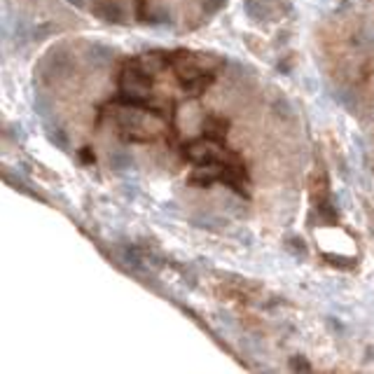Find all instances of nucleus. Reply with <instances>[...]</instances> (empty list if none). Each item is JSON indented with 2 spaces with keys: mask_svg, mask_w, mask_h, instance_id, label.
Masks as SVG:
<instances>
[{
  "mask_svg": "<svg viewBox=\"0 0 374 374\" xmlns=\"http://www.w3.org/2000/svg\"><path fill=\"white\" fill-rule=\"evenodd\" d=\"M119 89H122L124 101L129 103H145L152 94V75L148 68H143L141 61H131L124 66L122 78H119Z\"/></svg>",
  "mask_w": 374,
  "mask_h": 374,
  "instance_id": "1",
  "label": "nucleus"
},
{
  "mask_svg": "<svg viewBox=\"0 0 374 374\" xmlns=\"http://www.w3.org/2000/svg\"><path fill=\"white\" fill-rule=\"evenodd\" d=\"M73 71V61L71 54L66 49L56 47L47 51V56L43 59V75L47 80H56V78H66L68 73Z\"/></svg>",
  "mask_w": 374,
  "mask_h": 374,
  "instance_id": "2",
  "label": "nucleus"
},
{
  "mask_svg": "<svg viewBox=\"0 0 374 374\" xmlns=\"http://www.w3.org/2000/svg\"><path fill=\"white\" fill-rule=\"evenodd\" d=\"M94 14L101 21H108V24H124L126 19L124 8L119 3H115V0H103V3L94 5Z\"/></svg>",
  "mask_w": 374,
  "mask_h": 374,
  "instance_id": "3",
  "label": "nucleus"
},
{
  "mask_svg": "<svg viewBox=\"0 0 374 374\" xmlns=\"http://www.w3.org/2000/svg\"><path fill=\"white\" fill-rule=\"evenodd\" d=\"M84 56H87L89 66L94 68H106L113 63V56L115 51L108 47V45H101V43H91L87 45V49H84Z\"/></svg>",
  "mask_w": 374,
  "mask_h": 374,
  "instance_id": "4",
  "label": "nucleus"
},
{
  "mask_svg": "<svg viewBox=\"0 0 374 374\" xmlns=\"http://www.w3.org/2000/svg\"><path fill=\"white\" fill-rule=\"evenodd\" d=\"M43 129H45V136H47V141L51 143L54 148H59L66 152L68 148H71V141H68V134L63 131L61 124H51L49 119H43Z\"/></svg>",
  "mask_w": 374,
  "mask_h": 374,
  "instance_id": "5",
  "label": "nucleus"
},
{
  "mask_svg": "<svg viewBox=\"0 0 374 374\" xmlns=\"http://www.w3.org/2000/svg\"><path fill=\"white\" fill-rule=\"evenodd\" d=\"M108 166H110V171H115V174H129V171H134L136 162L129 152L115 150V152L108 154Z\"/></svg>",
  "mask_w": 374,
  "mask_h": 374,
  "instance_id": "6",
  "label": "nucleus"
},
{
  "mask_svg": "<svg viewBox=\"0 0 374 374\" xmlns=\"http://www.w3.org/2000/svg\"><path fill=\"white\" fill-rule=\"evenodd\" d=\"M244 10L255 21H264L269 16V3H262V0H244Z\"/></svg>",
  "mask_w": 374,
  "mask_h": 374,
  "instance_id": "7",
  "label": "nucleus"
},
{
  "mask_svg": "<svg viewBox=\"0 0 374 374\" xmlns=\"http://www.w3.org/2000/svg\"><path fill=\"white\" fill-rule=\"evenodd\" d=\"M224 129H227V122H222V119H218V117H206L204 134L209 136V138H220V136H224Z\"/></svg>",
  "mask_w": 374,
  "mask_h": 374,
  "instance_id": "8",
  "label": "nucleus"
},
{
  "mask_svg": "<svg viewBox=\"0 0 374 374\" xmlns=\"http://www.w3.org/2000/svg\"><path fill=\"white\" fill-rule=\"evenodd\" d=\"M33 110H36V115H40L43 119H47L51 115V106L43 94H36V99H33Z\"/></svg>",
  "mask_w": 374,
  "mask_h": 374,
  "instance_id": "9",
  "label": "nucleus"
},
{
  "mask_svg": "<svg viewBox=\"0 0 374 374\" xmlns=\"http://www.w3.org/2000/svg\"><path fill=\"white\" fill-rule=\"evenodd\" d=\"M288 367H290V372H312V362H309L304 355H292L290 360H288Z\"/></svg>",
  "mask_w": 374,
  "mask_h": 374,
  "instance_id": "10",
  "label": "nucleus"
},
{
  "mask_svg": "<svg viewBox=\"0 0 374 374\" xmlns=\"http://www.w3.org/2000/svg\"><path fill=\"white\" fill-rule=\"evenodd\" d=\"M274 110L281 115L283 119H290V115H292V106L288 103V99H283V96H279V99L274 101Z\"/></svg>",
  "mask_w": 374,
  "mask_h": 374,
  "instance_id": "11",
  "label": "nucleus"
},
{
  "mask_svg": "<svg viewBox=\"0 0 374 374\" xmlns=\"http://www.w3.org/2000/svg\"><path fill=\"white\" fill-rule=\"evenodd\" d=\"M224 3H227V0H204V5H201V8H204L206 14L213 16V14H218L224 8Z\"/></svg>",
  "mask_w": 374,
  "mask_h": 374,
  "instance_id": "12",
  "label": "nucleus"
},
{
  "mask_svg": "<svg viewBox=\"0 0 374 374\" xmlns=\"http://www.w3.org/2000/svg\"><path fill=\"white\" fill-rule=\"evenodd\" d=\"M19 40V45H24L26 40H28V26L24 24V21H16V26H14V43Z\"/></svg>",
  "mask_w": 374,
  "mask_h": 374,
  "instance_id": "13",
  "label": "nucleus"
},
{
  "mask_svg": "<svg viewBox=\"0 0 374 374\" xmlns=\"http://www.w3.org/2000/svg\"><path fill=\"white\" fill-rule=\"evenodd\" d=\"M54 31H56L54 26H49V24H40V26L33 28V38H36V40H43L45 36H49V33H54Z\"/></svg>",
  "mask_w": 374,
  "mask_h": 374,
  "instance_id": "14",
  "label": "nucleus"
},
{
  "mask_svg": "<svg viewBox=\"0 0 374 374\" xmlns=\"http://www.w3.org/2000/svg\"><path fill=\"white\" fill-rule=\"evenodd\" d=\"M288 244H290V250L292 253H299V255H304V253H307V246H304V241L299 239V237L288 239Z\"/></svg>",
  "mask_w": 374,
  "mask_h": 374,
  "instance_id": "15",
  "label": "nucleus"
},
{
  "mask_svg": "<svg viewBox=\"0 0 374 374\" xmlns=\"http://www.w3.org/2000/svg\"><path fill=\"white\" fill-rule=\"evenodd\" d=\"M194 224H201V229H215L220 222H218V220H213V218L206 215V218H194Z\"/></svg>",
  "mask_w": 374,
  "mask_h": 374,
  "instance_id": "16",
  "label": "nucleus"
},
{
  "mask_svg": "<svg viewBox=\"0 0 374 374\" xmlns=\"http://www.w3.org/2000/svg\"><path fill=\"white\" fill-rule=\"evenodd\" d=\"M68 5H73V8H84V0H66Z\"/></svg>",
  "mask_w": 374,
  "mask_h": 374,
  "instance_id": "17",
  "label": "nucleus"
},
{
  "mask_svg": "<svg viewBox=\"0 0 374 374\" xmlns=\"http://www.w3.org/2000/svg\"><path fill=\"white\" fill-rule=\"evenodd\" d=\"M262 3H269V0H262Z\"/></svg>",
  "mask_w": 374,
  "mask_h": 374,
  "instance_id": "18",
  "label": "nucleus"
}]
</instances>
